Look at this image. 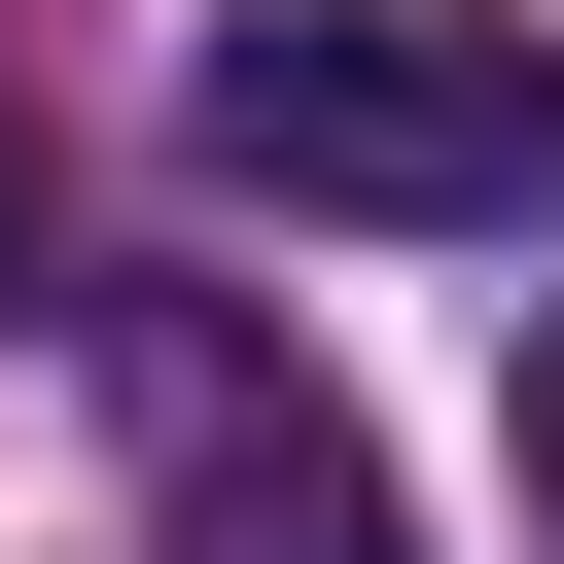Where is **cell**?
<instances>
[{
    "mask_svg": "<svg viewBox=\"0 0 564 564\" xmlns=\"http://www.w3.org/2000/svg\"><path fill=\"white\" fill-rule=\"evenodd\" d=\"M106 388H141V494H176V564H423V529H388V458H352V423H317L247 317H141Z\"/></svg>",
    "mask_w": 564,
    "mask_h": 564,
    "instance_id": "cell-2",
    "label": "cell"
},
{
    "mask_svg": "<svg viewBox=\"0 0 564 564\" xmlns=\"http://www.w3.org/2000/svg\"><path fill=\"white\" fill-rule=\"evenodd\" d=\"M529 529H564V317H529Z\"/></svg>",
    "mask_w": 564,
    "mask_h": 564,
    "instance_id": "cell-3",
    "label": "cell"
},
{
    "mask_svg": "<svg viewBox=\"0 0 564 564\" xmlns=\"http://www.w3.org/2000/svg\"><path fill=\"white\" fill-rule=\"evenodd\" d=\"M0 282H35V141H0Z\"/></svg>",
    "mask_w": 564,
    "mask_h": 564,
    "instance_id": "cell-4",
    "label": "cell"
},
{
    "mask_svg": "<svg viewBox=\"0 0 564 564\" xmlns=\"http://www.w3.org/2000/svg\"><path fill=\"white\" fill-rule=\"evenodd\" d=\"M212 176L494 247V212H564V0H212Z\"/></svg>",
    "mask_w": 564,
    "mask_h": 564,
    "instance_id": "cell-1",
    "label": "cell"
}]
</instances>
